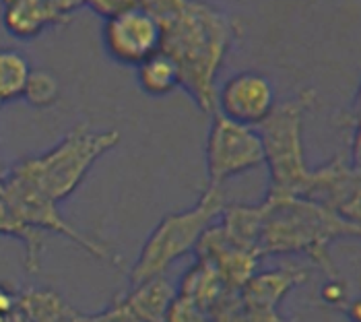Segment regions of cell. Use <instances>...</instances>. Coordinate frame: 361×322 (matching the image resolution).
I'll return each mask as SVG.
<instances>
[{
  "label": "cell",
  "instance_id": "6da1fadb",
  "mask_svg": "<svg viewBox=\"0 0 361 322\" xmlns=\"http://www.w3.org/2000/svg\"><path fill=\"white\" fill-rule=\"evenodd\" d=\"M161 23V52L180 71L182 87L207 114H215L217 75L242 35L240 21L211 2L149 0Z\"/></svg>",
  "mask_w": 361,
  "mask_h": 322
},
{
  "label": "cell",
  "instance_id": "7a4b0ae2",
  "mask_svg": "<svg viewBox=\"0 0 361 322\" xmlns=\"http://www.w3.org/2000/svg\"><path fill=\"white\" fill-rule=\"evenodd\" d=\"M262 219L258 254H304L329 279L341 277L331 258V246L341 238H360L361 225L351 223L318 203L298 196H269L260 203Z\"/></svg>",
  "mask_w": 361,
  "mask_h": 322
},
{
  "label": "cell",
  "instance_id": "3957f363",
  "mask_svg": "<svg viewBox=\"0 0 361 322\" xmlns=\"http://www.w3.org/2000/svg\"><path fill=\"white\" fill-rule=\"evenodd\" d=\"M120 143V133H95L89 124H79L50 151L21 160L11 174L27 182L54 203L68 198L83 184L93 163Z\"/></svg>",
  "mask_w": 361,
  "mask_h": 322
},
{
  "label": "cell",
  "instance_id": "277c9868",
  "mask_svg": "<svg viewBox=\"0 0 361 322\" xmlns=\"http://www.w3.org/2000/svg\"><path fill=\"white\" fill-rule=\"evenodd\" d=\"M316 102L312 89H304L293 100L281 102L256 129L262 141L264 163L269 165V196L302 198L312 169L304 151V116Z\"/></svg>",
  "mask_w": 361,
  "mask_h": 322
},
{
  "label": "cell",
  "instance_id": "5b68a950",
  "mask_svg": "<svg viewBox=\"0 0 361 322\" xmlns=\"http://www.w3.org/2000/svg\"><path fill=\"white\" fill-rule=\"evenodd\" d=\"M223 209V188H207L192 209L166 215L140 248L139 258L130 270V285L164 277L176 261L195 252L200 236L219 219Z\"/></svg>",
  "mask_w": 361,
  "mask_h": 322
},
{
  "label": "cell",
  "instance_id": "8992f818",
  "mask_svg": "<svg viewBox=\"0 0 361 322\" xmlns=\"http://www.w3.org/2000/svg\"><path fill=\"white\" fill-rule=\"evenodd\" d=\"M262 163L264 151L258 131L213 114L207 136V188H223L229 178L250 172Z\"/></svg>",
  "mask_w": 361,
  "mask_h": 322
},
{
  "label": "cell",
  "instance_id": "52a82bcc",
  "mask_svg": "<svg viewBox=\"0 0 361 322\" xmlns=\"http://www.w3.org/2000/svg\"><path fill=\"white\" fill-rule=\"evenodd\" d=\"M102 37L111 58L128 66H139L161 52V23L149 0H137L128 11L106 19Z\"/></svg>",
  "mask_w": 361,
  "mask_h": 322
},
{
  "label": "cell",
  "instance_id": "ba28073f",
  "mask_svg": "<svg viewBox=\"0 0 361 322\" xmlns=\"http://www.w3.org/2000/svg\"><path fill=\"white\" fill-rule=\"evenodd\" d=\"M4 188H6V196L15 209V213L19 215V219L23 223H27L29 227L39 229V232H54L60 234L64 238H68L71 242H75L77 246L85 248L87 252H91L93 256L108 261L114 265H120V261L111 254L108 248L95 244L93 240L85 238L81 232H77L58 209V203H54L52 198H48L46 194H42L39 190L19 180L17 176L8 174L4 176Z\"/></svg>",
  "mask_w": 361,
  "mask_h": 322
},
{
  "label": "cell",
  "instance_id": "9c48e42d",
  "mask_svg": "<svg viewBox=\"0 0 361 322\" xmlns=\"http://www.w3.org/2000/svg\"><path fill=\"white\" fill-rule=\"evenodd\" d=\"M360 167L345 153L316 169H312L302 198L322 205L334 215L360 223L361 221V182Z\"/></svg>",
  "mask_w": 361,
  "mask_h": 322
},
{
  "label": "cell",
  "instance_id": "30bf717a",
  "mask_svg": "<svg viewBox=\"0 0 361 322\" xmlns=\"http://www.w3.org/2000/svg\"><path fill=\"white\" fill-rule=\"evenodd\" d=\"M275 106L277 93L273 80L262 73L242 71L229 77L217 89L215 114L235 124L258 129Z\"/></svg>",
  "mask_w": 361,
  "mask_h": 322
},
{
  "label": "cell",
  "instance_id": "8fae6325",
  "mask_svg": "<svg viewBox=\"0 0 361 322\" xmlns=\"http://www.w3.org/2000/svg\"><path fill=\"white\" fill-rule=\"evenodd\" d=\"M83 6L77 0H6L2 25L19 40H31L48 27L66 23Z\"/></svg>",
  "mask_w": 361,
  "mask_h": 322
},
{
  "label": "cell",
  "instance_id": "7c38bea8",
  "mask_svg": "<svg viewBox=\"0 0 361 322\" xmlns=\"http://www.w3.org/2000/svg\"><path fill=\"white\" fill-rule=\"evenodd\" d=\"M196 258L209 261L217 268L225 287L229 292H238L244 287V283L258 270L260 256L250 250H244L223 236L217 223H213L196 244Z\"/></svg>",
  "mask_w": 361,
  "mask_h": 322
},
{
  "label": "cell",
  "instance_id": "4fadbf2b",
  "mask_svg": "<svg viewBox=\"0 0 361 322\" xmlns=\"http://www.w3.org/2000/svg\"><path fill=\"white\" fill-rule=\"evenodd\" d=\"M307 277L310 275L306 268L300 267L273 268V270H262V273L256 270L238 294L246 304H252V306L277 308L295 287L306 283Z\"/></svg>",
  "mask_w": 361,
  "mask_h": 322
},
{
  "label": "cell",
  "instance_id": "5bb4252c",
  "mask_svg": "<svg viewBox=\"0 0 361 322\" xmlns=\"http://www.w3.org/2000/svg\"><path fill=\"white\" fill-rule=\"evenodd\" d=\"M17 310L27 322H89L91 316L71 306L58 292L48 287H27L19 292Z\"/></svg>",
  "mask_w": 361,
  "mask_h": 322
},
{
  "label": "cell",
  "instance_id": "9a60e30c",
  "mask_svg": "<svg viewBox=\"0 0 361 322\" xmlns=\"http://www.w3.org/2000/svg\"><path fill=\"white\" fill-rule=\"evenodd\" d=\"M173 297H176V287L166 277H153L139 285H133L128 294L120 295V299L142 322H166L167 310Z\"/></svg>",
  "mask_w": 361,
  "mask_h": 322
},
{
  "label": "cell",
  "instance_id": "2e32d148",
  "mask_svg": "<svg viewBox=\"0 0 361 322\" xmlns=\"http://www.w3.org/2000/svg\"><path fill=\"white\" fill-rule=\"evenodd\" d=\"M227 292L229 290L225 287L217 268L204 258H196L195 265L182 277L180 287L176 290V294L188 297L204 312H209Z\"/></svg>",
  "mask_w": 361,
  "mask_h": 322
},
{
  "label": "cell",
  "instance_id": "e0dca14e",
  "mask_svg": "<svg viewBox=\"0 0 361 322\" xmlns=\"http://www.w3.org/2000/svg\"><path fill=\"white\" fill-rule=\"evenodd\" d=\"M0 236H11V238L23 242V246H25V268L29 273H35L39 268L42 252L46 246L44 232L29 227L27 223H23L19 219V215L15 213L13 205L6 196L4 178H0Z\"/></svg>",
  "mask_w": 361,
  "mask_h": 322
},
{
  "label": "cell",
  "instance_id": "ac0fdd59",
  "mask_svg": "<svg viewBox=\"0 0 361 322\" xmlns=\"http://www.w3.org/2000/svg\"><path fill=\"white\" fill-rule=\"evenodd\" d=\"M137 79H139L140 89L151 97H164V95L173 93L178 87H182L178 66L164 52L155 54L139 64Z\"/></svg>",
  "mask_w": 361,
  "mask_h": 322
},
{
  "label": "cell",
  "instance_id": "d6986e66",
  "mask_svg": "<svg viewBox=\"0 0 361 322\" xmlns=\"http://www.w3.org/2000/svg\"><path fill=\"white\" fill-rule=\"evenodd\" d=\"M238 292H227L207 312L211 322H298L285 321L277 312V308H262V306L246 304Z\"/></svg>",
  "mask_w": 361,
  "mask_h": 322
},
{
  "label": "cell",
  "instance_id": "ffe728a7",
  "mask_svg": "<svg viewBox=\"0 0 361 322\" xmlns=\"http://www.w3.org/2000/svg\"><path fill=\"white\" fill-rule=\"evenodd\" d=\"M31 66L15 48H0V104L23 97Z\"/></svg>",
  "mask_w": 361,
  "mask_h": 322
},
{
  "label": "cell",
  "instance_id": "44dd1931",
  "mask_svg": "<svg viewBox=\"0 0 361 322\" xmlns=\"http://www.w3.org/2000/svg\"><path fill=\"white\" fill-rule=\"evenodd\" d=\"M58 95H60V85H58L54 73L44 71V68L31 71L25 91H23V100L27 104L39 107V109H46V107L54 106Z\"/></svg>",
  "mask_w": 361,
  "mask_h": 322
},
{
  "label": "cell",
  "instance_id": "7402d4cb",
  "mask_svg": "<svg viewBox=\"0 0 361 322\" xmlns=\"http://www.w3.org/2000/svg\"><path fill=\"white\" fill-rule=\"evenodd\" d=\"M166 322H211L209 314L204 310H200L195 302H190L184 295L173 297L169 310H167Z\"/></svg>",
  "mask_w": 361,
  "mask_h": 322
},
{
  "label": "cell",
  "instance_id": "603a6c76",
  "mask_svg": "<svg viewBox=\"0 0 361 322\" xmlns=\"http://www.w3.org/2000/svg\"><path fill=\"white\" fill-rule=\"evenodd\" d=\"M89 322H142L133 314V310L120 299V295L111 302L110 306L97 314H91Z\"/></svg>",
  "mask_w": 361,
  "mask_h": 322
},
{
  "label": "cell",
  "instance_id": "cb8c5ba5",
  "mask_svg": "<svg viewBox=\"0 0 361 322\" xmlns=\"http://www.w3.org/2000/svg\"><path fill=\"white\" fill-rule=\"evenodd\" d=\"M322 299L333 306V308H347L349 306V285L343 277H336V279H329L322 287Z\"/></svg>",
  "mask_w": 361,
  "mask_h": 322
},
{
  "label": "cell",
  "instance_id": "d4e9b609",
  "mask_svg": "<svg viewBox=\"0 0 361 322\" xmlns=\"http://www.w3.org/2000/svg\"><path fill=\"white\" fill-rule=\"evenodd\" d=\"M137 0H89L85 2V6H89L93 13L102 15L104 19H111L124 11H128L130 6H135Z\"/></svg>",
  "mask_w": 361,
  "mask_h": 322
},
{
  "label": "cell",
  "instance_id": "484cf974",
  "mask_svg": "<svg viewBox=\"0 0 361 322\" xmlns=\"http://www.w3.org/2000/svg\"><path fill=\"white\" fill-rule=\"evenodd\" d=\"M17 302H19V290L0 283V314L13 316L17 312Z\"/></svg>",
  "mask_w": 361,
  "mask_h": 322
},
{
  "label": "cell",
  "instance_id": "4316f807",
  "mask_svg": "<svg viewBox=\"0 0 361 322\" xmlns=\"http://www.w3.org/2000/svg\"><path fill=\"white\" fill-rule=\"evenodd\" d=\"M345 312H347V316L351 314V321L360 322V302L357 299L355 302H349V306L345 308Z\"/></svg>",
  "mask_w": 361,
  "mask_h": 322
},
{
  "label": "cell",
  "instance_id": "83f0119b",
  "mask_svg": "<svg viewBox=\"0 0 361 322\" xmlns=\"http://www.w3.org/2000/svg\"><path fill=\"white\" fill-rule=\"evenodd\" d=\"M13 322H27V318H25V316H23V314L17 310V312H15V316H13Z\"/></svg>",
  "mask_w": 361,
  "mask_h": 322
},
{
  "label": "cell",
  "instance_id": "f1b7e54d",
  "mask_svg": "<svg viewBox=\"0 0 361 322\" xmlns=\"http://www.w3.org/2000/svg\"><path fill=\"white\" fill-rule=\"evenodd\" d=\"M15 316V314H13ZM13 316H4V314H0V322H13Z\"/></svg>",
  "mask_w": 361,
  "mask_h": 322
},
{
  "label": "cell",
  "instance_id": "f546056e",
  "mask_svg": "<svg viewBox=\"0 0 361 322\" xmlns=\"http://www.w3.org/2000/svg\"><path fill=\"white\" fill-rule=\"evenodd\" d=\"M0 178H4V169H2V161H0Z\"/></svg>",
  "mask_w": 361,
  "mask_h": 322
}]
</instances>
